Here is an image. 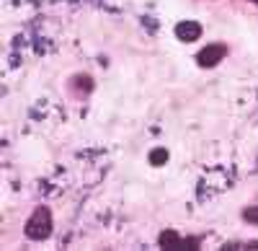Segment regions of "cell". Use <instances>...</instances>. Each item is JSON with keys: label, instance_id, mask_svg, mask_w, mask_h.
I'll return each instance as SVG.
<instances>
[{"label": "cell", "instance_id": "obj_1", "mask_svg": "<svg viewBox=\"0 0 258 251\" xmlns=\"http://www.w3.org/2000/svg\"><path fill=\"white\" fill-rule=\"evenodd\" d=\"M49 233H52V215L47 207H36V213L26 223V236L36 238V241H44Z\"/></svg>", "mask_w": 258, "mask_h": 251}, {"label": "cell", "instance_id": "obj_2", "mask_svg": "<svg viewBox=\"0 0 258 251\" xmlns=\"http://www.w3.org/2000/svg\"><path fill=\"white\" fill-rule=\"evenodd\" d=\"M225 55H227V47L217 41V44H207V47L197 55V62H199L202 68H214L217 62H222Z\"/></svg>", "mask_w": 258, "mask_h": 251}, {"label": "cell", "instance_id": "obj_3", "mask_svg": "<svg viewBox=\"0 0 258 251\" xmlns=\"http://www.w3.org/2000/svg\"><path fill=\"white\" fill-rule=\"evenodd\" d=\"M176 36L181 41H197L202 36V24L199 21H181L176 26Z\"/></svg>", "mask_w": 258, "mask_h": 251}, {"label": "cell", "instance_id": "obj_4", "mask_svg": "<svg viewBox=\"0 0 258 251\" xmlns=\"http://www.w3.org/2000/svg\"><path fill=\"white\" fill-rule=\"evenodd\" d=\"M158 243H160V248H183V238H181L176 231H170V228L160 233Z\"/></svg>", "mask_w": 258, "mask_h": 251}, {"label": "cell", "instance_id": "obj_5", "mask_svg": "<svg viewBox=\"0 0 258 251\" xmlns=\"http://www.w3.org/2000/svg\"><path fill=\"white\" fill-rule=\"evenodd\" d=\"M168 161V150L165 148H155V150H150V163L153 166H160Z\"/></svg>", "mask_w": 258, "mask_h": 251}, {"label": "cell", "instance_id": "obj_6", "mask_svg": "<svg viewBox=\"0 0 258 251\" xmlns=\"http://www.w3.org/2000/svg\"><path fill=\"white\" fill-rule=\"evenodd\" d=\"M243 218H245L248 223H258V207H245V210H243Z\"/></svg>", "mask_w": 258, "mask_h": 251}, {"label": "cell", "instance_id": "obj_7", "mask_svg": "<svg viewBox=\"0 0 258 251\" xmlns=\"http://www.w3.org/2000/svg\"><path fill=\"white\" fill-rule=\"evenodd\" d=\"M253 3H258V0H253Z\"/></svg>", "mask_w": 258, "mask_h": 251}]
</instances>
